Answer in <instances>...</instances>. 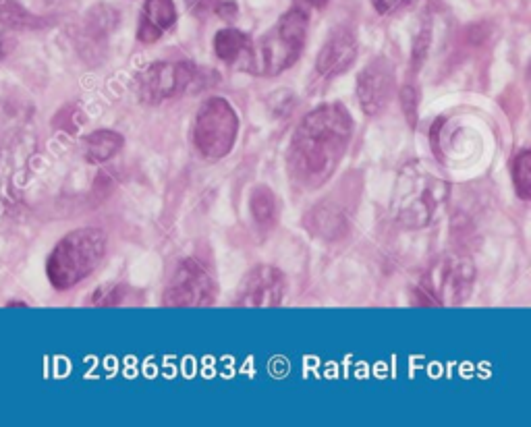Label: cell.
<instances>
[{"label":"cell","mask_w":531,"mask_h":427,"mask_svg":"<svg viewBox=\"0 0 531 427\" xmlns=\"http://www.w3.org/2000/svg\"><path fill=\"white\" fill-rule=\"evenodd\" d=\"M218 287L210 270L195 258L183 260L169 284H166L162 305L164 307H208L216 301Z\"/></svg>","instance_id":"cell-8"},{"label":"cell","mask_w":531,"mask_h":427,"mask_svg":"<svg viewBox=\"0 0 531 427\" xmlns=\"http://www.w3.org/2000/svg\"><path fill=\"white\" fill-rule=\"evenodd\" d=\"M451 197V183L424 162H409L401 168L395 185V222L407 231H422L434 222Z\"/></svg>","instance_id":"cell-2"},{"label":"cell","mask_w":531,"mask_h":427,"mask_svg":"<svg viewBox=\"0 0 531 427\" xmlns=\"http://www.w3.org/2000/svg\"><path fill=\"white\" fill-rule=\"evenodd\" d=\"M475 282V266L469 255L444 253L426 270L417 284L415 305H463Z\"/></svg>","instance_id":"cell-5"},{"label":"cell","mask_w":531,"mask_h":427,"mask_svg":"<svg viewBox=\"0 0 531 427\" xmlns=\"http://www.w3.org/2000/svg\"><path fill=\"white\" fill-rule=\"evenodd\" d=\"M106 255V235L100 229H77L54 245L46 276L57 291H69L94 274Z\"/></svg>","instance_id":"cell-4"},{"label":"cell","mask_w":531,"mask_h":427,"mask_svg":"<svg viewBox=\"0 0 531 427\" xmlns=\"http://www.w3.org/2000/svg\"><path fill=\"white\" fill-rule=\"evenodd\" d=\"M417 0H372V5L376 9L378 15H390V13H397L405 7L415 5Z\"/></svg>","instance_id":"cell-21"},{"label":"cell","mask_w":531,"mask_h":427,"mask_svg":"<svg viewBox=\"0 0 531 427\" xmlns=\"http://www.w3.org/2000/svg\"><path fill=\"white\" fill-rule=\"evenodd\" d=\"M401 102H403V112L411 127L417 125V92L413 85H405L401 90Z\"/></svg>","instance_id":"cell-20"},{"label":"cell","mask_w":531,"mask_h":427,"mask_svg":"<svg viewBox=\"0 0 531 427\" xmlns=\"http://www.w3.org/2000/svg\"><path fill=\"white\" fill-rule=\"evenodd\" d=\"M397 92L395 65L386 56L370 61L357 75V98L368 117L384 112Z\"/></svg>","instance_id":"cell-9"},{"label":"cell","mask_w":531,"mask_h":427,"mask_svg":"<svg viewBox=\"0 0 531 427\" xmlns=\"http://www.w3.org/2000/svg\"><path fill=\"white\" fill-rule=\"evenodd\" d=\"M185 3H187V9H189L191 13L202 15V13L210 11V9H214L216 0H185Z\"/></svg>","instance_id":"cell-23"},{"label":"cell","mask_w":531,"mask_h":427,"mask_svg":"<svg viewBox=\"0 0 531 427\" xmlns=\"http://www.w3.org/2000/svg\"><path fill=\"white\" fill-rule=\"evenodd\" d=\"M353 135L351 112L339 104H322L297 125L287 150L289 179L299 191L324 187L343 162Z\"/></svg>","instance_id":"cell-1"},{"label":"cell","mask_w":531,"mask_h":427,"mask_svg":"<svg viewBox=\"0 0 531 427\" xmlns=\"http://www.w3.org/2000/svg\"><path fill=\"white\" fill-rule=\"evenodd\" d=\"M513 183L517 195L523 202L531 199V154L529 150H521L513 160Z\"/></svg>","instance_id":"cell-18"},{"label":"cell","mask_w":531,"mask_h":427,"mask_svg":"<svg viewBox=\"0 0 531 427\" xmlns=\"http://www.w3.org/2000/svg\"><path fill=\"white\" fill-rule=\"evenodd\" d=\"M125 139L117 131H94L92 135L86 137V160L92 164H102L108 162L110 158H115L123 150Z\"/></svg>","instance_id":"cell-15"},{"label":"cell","mask_w":531,"mask_h":427,"mask_svg":"<svg viewBox=\"0 0 531 427\" xmlns=\"http://www.w3.org/2000/svg\"><path fill=\"white\" fill-rule=\"evenodd\" d=\"M330 0H293V5L303 9L305 13H312V11H324L328 7Z\"/></svg>","instance_id":"cell-22"},{"label":"cell","mask_w":531,"mask_h":427,"mask_svg":"<svg viewBox=\"0 0 531 427\" xmlns=\"http://www.w3.org/2000/svg\"><path fill=\"white\" fill-rule=\"evenodd\" d=\"M125 293L127 289L123 287V284H106V287H102L96 295H94V305H121L125 301Z\"/></svg>","instance_id":"cell-19"},{"label":"cell","mask_w":531,"mask_h":427,"mask_svg":"<svg viewBox=\"0 0 531 427\" xmlns=\"http://www.w3.org/2000/svg\"><path fill=\"white\" fill-rule=\"evenodd\" d=\"M303 224H305V229L310 231L314 237H320L326 241L343 239L349 231L347 216L334 202H322L320 206L312 208L310 212L305 214Z\"/></svg>","instance_id":"cell-13"},{"label":"cell","mask_w":531,"mask_h":427,"mask_svg":"<svg viewBox=\"0 0 531 427\" xmlns=\"http://www.w3.org/2000/svg\"><path fill=\"white\" fill-rule=\"evenodd\" d=\"M239 135V117L233 104L225 98H208L195 112L191 141L193 148L206 162L227 158Z\"/></svg>","instance_id":"cell-6"},{"label":"cell","mask_w":531,"mask_h":427,"mask_svg":"<svg viewBox=\"0 0 531 427\" xmlns=\"http://www.w3.org/2000/svg\"><path fill=\"white\" fill-rule=\"evenodd\" d=\"M177 23V9L173 0H146L139 15L137 40L142 44H156Z\"/></svg>","instance_id":"cell-12"},{"label":"cell","mask_w":531,"mask_h":427,"mask_svg":"<svg viewBox=\"0 0 531 427\" xmlns=\"http://www.w3.org/2000/svg\"><path fill=\"white\" fill-rule=\"evenodd\" d=\"M214 11H216L220 17L231 19V17H235V13H237V7H235V3H222V5H218V3H216Z\"/></svg>","instance_id":"cell-24"},{"label":"cell","mask_w":531,"mask_h":427,"mask_svg":"<svg viewBox=\"0 0 531 427\" xmlns=\"http://www.w3.org/2000/svg\"><path fill=\"white\" fill-rule=\"evenodd\" d=\"M287 295V278L274 266L251 268L233 297L235 307H276Z\"/></svg>","instance_id":"cell-10"},{"label":"cell","mask_w":531,"mask_h":427,"mask_svg":"<svg viewBox=\"0 0 531 427\" xmlns=\"http://www.w3.org/2000/svg\"><path fill=\"white\" fill-rule=\"evenodd\" d=\"M357 59V38L349 27H337L332 30L324 42L318 59L316 71L324 79H334L347 73Z\"/></svg>","instance_id":"cell-11"},{"label":"cell","mask_w":531,"mask_h":427,"mask_svg":"<svg viewBox=\"0 0 531 427\" xmlns=\"http://www.w3.org/2000/svg\"><path fill=\"white\" fill-rule=\"evenodd\" d=\"M249 210L258 226H262V229H272L278 220L276 195L264 185L256 187L249 195Z\"/></svg>","instance_id":"cell-16"},{"label":"cell","mask_w":531,"mask_h":427,"mask_svg":"<svg viewBox=\"0 0 531 427\" xmlns=\"http://www.w3.org/2000/svg\"><path fill=\"white\" fill-rule=\"evenodd\" d=\"M38 19L23 11L15 0H0V32L7 30H25V27H34Z\"/></svg>","instance_id":"cell-17"},{"label":"cell","mask_w":531,"mask_h":427,"mask_svg":"<svg viewBox=\"0 0 531 427\" xmlns=\"http://www.w3.org/2000/svg\"><path fill=\"white\" fill-rule=\"evenodd\" d=\"M202 69L189 61H158L135 77L133 90L144 104H162L183 96L198 81Z\"/></svg>","instance_id":"cell-7"},{"label":"cell","mask_w":531,"mask_h":427,"mask_svg":"<svg viewBox=\"0 0 531 427\" xmlns=\"http://www.w3.org/2000/svg\"><path fill=\"white\" fill-rule=\"evenodd\" d=\"M310 13L291 7L260 42L251 44L243 71L260 77H276L291 69L303 54Z\"/></svg>","instance_id":"cell-3"},{"label":"cell","mask_w":531,"mask_h":427,"mask_svg":"<svg viewBox=\"0 0 531 427\" xmlns=\"http://www.w3.org/2000/svg\"><path fill=\"white\" fill-rule=\"evenodd\" d=\"M251 44L254 42L249 40L247 34L235 30V27H225V30L216 32L212 48H214L216 59H220L222 63H227V65H235L241 59L247 61Z\"/></svg>","instance_id":"cell-14"}]
</instances>
